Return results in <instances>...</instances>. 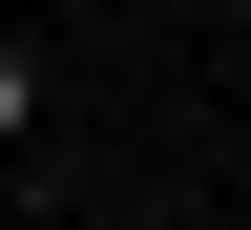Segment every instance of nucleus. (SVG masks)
Here are the masks:
<instances>
[{
    "mask_svg": "<svg viewBox=\"0 0 251 230\" xmlns=\"http://www.w3.org/2000/svg\"><path fill=\"white\" fill-rule=\"evenodd\" d=\"M0 147H42V63H21V42H0Z\"/></svg>",
    "mask_w": 251,
    "mask_h": 230,
    "instance_id": "nucleus-1",
    "label": "nucleus"
}]
</instances>
